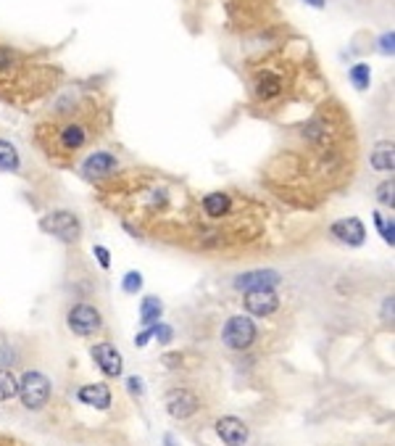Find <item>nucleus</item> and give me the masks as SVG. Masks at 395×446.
I'll return each mask as SVG.
<instances>
[{
    "mask_svg": "<svg viewBox=\"0 0 395 446\" xmlns=\"http://www.w3.org/2000/svg\"><path fill=\"white\" fill-rule=\"evenodd\" d=\"M40 228L42 232H48L53 238H59L63 243H77L79 235H82V225H79V217L74 211H66V209H56L45 217L40 219Z\"/></svg>",
    "mask_w": 395,
    "mask_h": 446,
    "instance_id": "nucleus-1",
    "label": "nucleus"
},
{
    "mask_svg": "<svg viewBox=\"0 0 395 446\" xmlns=\"http://www.w3.org/2000/svg\"><path fill=\"white\" fill-rule=\"evenodd\" d=\"M19 399L26 410H42L50 399V380L40 370H26L19 380Z\"/></svg>",
    "mask_w": 395,
    "mask_h": 446,
    "instance_id": "nucleus-2",
    "label": "nucleus"
},
{
    "mask_svg": "<svg viewBox=\"0 0 395 446\" xmlns=\"http://www.w3.org/2000/svg\"><path fill=\"white\" fill-rule=\"evenodd\" d=\"M258 336V330H256V322H253L251 317H242V314H235V317H229L224 327H222V341L227 343L232 351H245L253 346V341Z\"/></svg>",
    "mask_w": 395,
    "mask_h": 446,
    "instance_id": "nucleus-3",
    "label": "nucleus"
},
{
    "mask_svg": "<svg viewBox=\"0 0 395 446\" xmlns=\"http://www.w3.org/2000/svg\"><path fill=\"white\" fill-rule=\"evenodd\" d=\"M66 325H69L72 333L84 338L100 330L103 317L98 312V306H93V304H87V302H79V304H74L72 309H69V314H66Z\"/></svg>",
    "mask_w": 395,
    "mask_h": 446,
    "instance_id": "nucleus-4",
    "label": "nucleus"
},
{
    "mask_svg": "<svg viewBox=\"0 0 395 446\" xmlns=\"http://www.w3.org/2000/svg\"><path fill=\"white\" fill-rule=\"evenodd\" d=\"M166 410L174 420H187L201 410V401L190 388H171L166 394Z\"/></svg>",
    "mask_w": 395,
    "mask_h": 446,
    "instance_id": "nucleus-5",
    "label": "nucleus"
},
{
    "mask_svg": "<svg viewBox=\"0 0 395 446\" xmlns=\"http://www.w3.org/2000/svg\"><path fill=\"white\" fill-rule=\"evenodd\" d=\"M242 304L245 309L253 314V317H269L279 309V296H277L274 288H258V290H248L242 296Z\"/></svg>",
    "mask_w": 395,
    "mask_h": 446,
    "instance_id": "nucleus-6",
    "label": "nucleus"
},
{
    "mask_svg": "<svg viewBox=\"0 0 395 446\" xmlns=\"http://www.w3.org/2000/svg\"><path fill=\"white\" fill-rule=\"evenodd\" d=\"M119 169V158L108 151H95L84 158L82 164V174L87 180H103V177H111L114 172Z\"/></svg>",
    "mask_w": 395,
    "mask_h": 446,
    "instance_id": "nucleus-7",
    "label": "nucleus"
},
{
    "mask_svg": "<svg viewBox=\"0 0 395 446\" xmlns=\"http://www.w3.org/2000/svg\"><path fill=\"white\" fill-rule=\"evenodd\" d=\"M330 232L335 235L340 243H346L350 248H359L366 241V228L359 217H348V219H337L335 225L330 228Z\"/></svg>",
    "mask_w": 395,
    "mask_h": 446,
    "instance_id": "nucleus-8",
    "label": "nucleus"
},
{
    "mask_svg": "<svg viewBox=\"0 0 395 446\" xmlns=\"http://www.w3.org/2000/svg\"><path fill=\"white\" fill-rule=\"evenodd\" d=\"M216 436L222 438V444L224 446H245L248 444V425L240 420V417H219L216 420Z\"/></svg>",
    "mask_w": 395,
    "mask_h": 446,
    "instance_id": "nucleus-9",
    "label": "nucleus"
},
{
    "mask_svg": "<svg viewBox=\"0 0 395 446\" xmlns=\"http://www.w3.org/2000/svg\"><path fill=\"white\" fill-rule=\"evenodd\" d=\"M93 359L108 378H119L121 370H124V359H121L119 349L114 343H108V341H100V343L93 346Z\"/></svg>",
    "mask_w": 395,
    "mask_h": 446,
    "instance_id": "nucleus-10",
    "label": "nucleus"
},
{
    "mask_svg": "<svg viewBox=\"0 0 395 446\" xmlns=\"http://www.w3.org/2000/svg\"><path fill=\"white\" fill-rule=\"evenodd\" d=\"M282 283V275L274 269H253V272H242L235 278V290H258V288H274Z\"/></svg>",
    "mask_w": 395,
    "mask_h": 446,
    "instance_id": "nucleus-11",
    "label": "nucleus"
},
{
    "mask_svg": "<svg viewBox=\"0 0 395 446\" xmlns=\"http://www.w3.org/2000/svg\"><path fill=\"white\" fill-rule=\"evenodd\" d=\"M59 145L63 151H79L87 145V127H84L82 121H69V124H63L59 130Z\"/></svg>",
    "mask_w": 395,
    "mask_h": 446,
    "instance_id": "nucleus-12",
    "label": "nucleus"
},
{
    "mask_svg": "<svg viewBox=\"0 0 395 446\" xmlns=\"http://www.w3.org/2000/svg\"><path fill=\"white\" fill-rule=\"evenodd\" d=\"M77 399L87 404V407H95V410H108L111 407V388L106 383H90L77 391Z\"/></svg>",
    "mask_w": 395,
    "mask_h": 446,
    "instance_id": "nucleus-13",
    "label": "nucleus"
},
{
    "mask_svg": "<svg viewBox=\"0 0 395 446\" xmlns=\"http://www.w3.org/2000/svg\"><path fill=\"white\" fill-rule=\"evenodd\" d=\"M203 211L208 214V217H214V219H219V217H227L229 211H232V198H229L227 193H208V195H203Z\"/></svg>",
    "mask_w": 395,
    "mask_h": 446,
    "instance_id": "nucleus-14",
    "label": "nucleus"
},
{
    "mask_svg": "<svg viewBox=\"0 0 395 446\" xmlns=\"http://www.w3.org/2000/svg\"><path fill=\"white\" fill-rule=\"evenodd\" d=\"M161 309H164V304L158 296H145L143 302H140V325L150 327L156 325L158 320H161Z\"/></svg>",
    "mask_w": 395,
    "mask_h": 446,
    "instance_id": "nucleus-15",
    "label": "nucleus"
},
{
    "mask_svg": "<svg viewBox=\"0 0 395 446\" xmlns=\"http://www.w3.org/2000/svg\"><path fill=\"white\" fill-rule=\"evenodd\" d=\"M393 161H395V154H393V143H377V148L371 151V167L380 169V172H393Z\"/></svg>",
    "mask_w": 395,
    "mask_h": 446,
    "instance_id": "nucleus-16",
    "label": "nucleus"
},
{
    "mask_svg": "<svg viewBox=\"0 0 395 446\" xmlns=\"http://www.w3.org/2000/svg\"><path fill=\"white\" fill-rule=\"evenodd\" d=\"M282 93V80L277 77V74H269L263 72L258 80H256V96L263 98V101H269V98H274Z\"/></svg>",
    "mask_w": 395,
    "mask_h": 446,
    "instance_id": "nucleus-17",
    "label": "nucleus"
},
{
    "mask_svg": "<svg viewBox=\"0 0 395 446\" xmlns=\"http://www.w3.org/2000/svg\"><path fill=\"white\" fill-rule=\"evenodd\" d=\"M16 396H19V378L8 367H0V404Z\"/></svg>",
    "mask_w": 395,
    "mask_h": 446,
    "instance_id": "nucleus-18",
    "label": "nucleus"
},
{
    "mask_svg": "<svg viewBox=\"0 0 395 446\" xmlns=\"http://www.w3.org/2000/svg\"><path fill=\"white\" fill-rule=\"evenodd\" d=\"M0 169L3 172H16L19 169V151L8 140H0Z\"/></svg>",
    "mask_w": 395,
    "mask_h": 446,
    "instance_id": "nucleus-19",
    "label": "nucleus"
},
{
    "mask_svg": "<svg viewBox=\"0 0 395 446\" xmlns=\"http://www.w3.org/2000/svg\"><path fill=\"white\" fill-rule=\"evenodd\" d=\"M369 80H371V72L366 64H356V66L350 69V82L356 84V90H366V87H369Z\"/></svg>",
    "mask_w": 395,
    "mask_h": 446,
    "instance_id": "nucleus-20",
    "label": "nucleus"
},
{
    "mask_svg": "<svg viewBox=\"0 0 395 446\" xmlns=\"http://www.w3.org/2000/svg\"><path fill=\"white\" fill-rule=\"evenodd\" d=\"M121 288H124V293H137V290L143 288V275H140L137 269L127 272L124 280H121Z\"/></svg>",
    "mask_w": 395,
    "mask_h": 446,
    "instance_id": "nucleus-21",
    "label": "nucleus"
},
{
    "mask_svg": "<svg viewBox=\"0 0 395 446\" xmlns=\"http://www.w3.org/2000/svg\"><path fill=\"white\" fill-rule=\"evenodd\" d=\"M374 219H377V225H380V232H382L385 243L393 248L395 246V232H393V219H382L380 214H374Z\"/></svg>",
    "mask_w": 395,
    "mask_h": 446,
    "instance_id": "nucleus-22",
    "label": "nucleus"
},
{
    "mask_svg": "<svg viewBox=\"0 0 395 446\" xmlns=\"http://www.w3.org/2000/svg\"><path fill=\"white\" fill-rule=\"evenodd\" d=\"M377 201H380V204H382V206H393V201H395L393 180L382 182V185L377 188Z\"/></svg>",
    "mask_w": 395,
    "mask_h": 446,
    "instance_id": "nucleus-23",
    "label": "nucleus"
},
{
    "mask_svg": "<svg viewBox=\"0 0 395 446\" xmlns=\"http://www.w3.org/2000/svg\"><path fill=\"white\" fill-rule=\"evenodd\" d=\"M93 256L98 259L100 269H108V267H111V253H108L106 246H95V248H93Z\"/></svg>",
    "mask_w": 395,
    "mask_h": 446,
    "instance_id": "nucleus-24",
    "label": "nucleus"
},
{
    "mask_svg": "<svg viewBox=\"0 0 395 446\" xmlns=\"http://www.w3.org/2000/svg\"><path fill=\"white\" fill-rule=\"evenodd\" d=\"M153 336H156L161 343H169V341L174 338V330H171L169 325H158L156 322V325H153Z\"/></svg>",
    "mask_w": 395,
    "mask_h": 446,
    "instance_id": "nucleus-25",
    "label": "nucleus"
},
{
    "mask_svg": "<svg viewBox=\"0 0 395 446\" xmlns=\"http://www.w3.org/2000/svg\"><path fill=\"white\" fill-rule=\"evenodd\" d=\"M393 43H395V37H393V32H387V35H382L380 37V50H382L385 56H393Z\"/></svg>",
    "mask_w": 395,
    "mask_h": 446,
    "instance_id": "nucleus-26",
    "label": "nucleus"
},
{
    "mask_svg": "<svg viewBox=\"0 0 395 446\" xmlns=\"http://www.w3.org/2000/svg\"><path fill=\"white\" fill-rule=\"evenodd\" d=\"M150 338H153V325H150V327H145L143 333H140V336L134 338V346H145V343H148Z\"/></svg>",
    "mask_w": 395,
    "mask_h": 446,
    "instance_id": "nucleus-27",
    "label": "nucleus"
},
{
    "mask_svg": "<svg viewBox=\"0 0 395 446\" xmlns=\"http://www.w3.org/2000/svg\"><path fill=\"white\" fill-rule=\"evenodd\" d=\"M11 64H13V53L0 48V69H11Z\"/></svg>",
    "mask_w": 395,
    "mask_h": 446,
    "instance_id": "nucleus-28",
    "label": "nucleus"
},
{
    "mask_svg": "<svg viewBox=\"0 0 395 446\" xmlns=\"http://www.w3.org/2000/svg\"><path fill=\"white\" fill-rule=\"evenodd\" d=\"M127 388H130L134 396H140V394H143V380H140V378H130V380H127Z\"/></svg>",
    "mask_w": 395,
    "mask_h": 446,
    "instance_id": "nucleus-29",
    "label": "nucleus"
},
{
    "mask_svg": "<svg viewBox=\"0 0 395 446\" xmlns=\"http://www.w3.org/2000/svg\"><path fill=\"white\" fill-rule=\"evenodd\" d=\"M382 312H385V317H390V320H393V296H387V299H385Z\"/></svg>",
    "mask_w": 395,
    "mask_h": 446,
    "instance_id": "nucleus-30",
    "label": "nucleus"
},
{
    "mask_svg": "<svg viewBox=\"0 0 395 446\" xmlns=\"http://www.w3.org/2000/svg\"><path fill=\"white\" fill-rule=\"evenodd\" d=\"M306 3L313 6V8H324V3H327V0H306Z\"/></svg>",
    "mask_w": 395,
    "mask_h": 446,
    "instance_id": "nucleus-31",
    "label": "nucleus"
}]
</instances>
